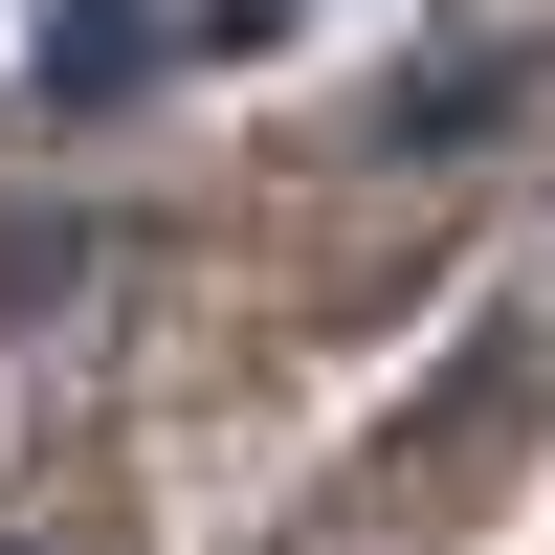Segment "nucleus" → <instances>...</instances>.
Here are the masks:
<instances>
[{
	"mask_svg": "<svg viewBox=\"0 0 555 555\" xmlns=\"http://www.w3.org/2000/svg\"><path fill=\"white\" fill-rule=\"evenodd\" d=\"M44 89H67V112H133V89H156V23H133V0L44 23Z\"/></svg>",
	"mask_w": 555,
	"mask_h": 555,
	"instance_id": "nucleus-1",
	"label": "nucleus"
}]
</instances>
